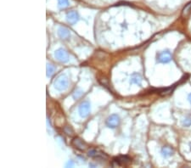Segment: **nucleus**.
I'll return each mask as SVG.
<instances>
[{
  "mask_svg": "<svg viewBox=\"0 0 191 168\" xmlns=\"http://www.w3.org/2000/svg\"><path fill=\"white\" fill-rule=\"evenodd\" d=\"M54 86L58 91H65L68 88L69 80L66 75H60L55 79L54 82Z\"/></svg>",
  "mask_w": 191,
  "mask_h": 168,
  "instance_id": "1",
  "label": "nucleus"
},
{
  "mask_svg": "<svg viewBox=\"0 0 191 168\" xmlns=\"http://www.w3.org/2000/svg\"><path fill=\"white\" fill-rule=\"evenodd\" d=\"M54 57L58 61L61 63H66L69 60V55L68 53L63 49V48H59L54 52Z\"/></svg>",
  "mask_w": 191,
  "mask_h": 168,
  "instance_id": "2",
  "label": "nucleus"
},
{
  "mask_svg": "<svg viewBox=\"0 0 191 168\" xmlns=\"http://www.w3.org/2000/svg\"><path fill=\"white\" fill-rule=\"evenodd\" d=\"M78 111L81 117L82 118L87 117L89 115V113H90V103L88 101H83L79 105Z\"/></svg>",
  "mask_w": 191,
  "mask_h": 168,
  "instance_id": "3",
  "label": "nucleus"
},
{
  "mask_svg": "<svg viewBox=\"0 0 191 168\" xmlns=\"http://www.w3.org/2000/svg\"><path fill=\"white\" fill-rule=\"evenodd\" d=\"M120 123V118L117 115H111L107 118L106 120V126L110 128H116L118 127Z\"/></svg>",
  "mask_w": 191,
  "mask_h": 168,
  "instance_id": "4",
  "label": "nucleus"
},
{
  "mask_svg": "<svg viewBox=\"0 0 191 168\" xmlns=\"http://www.w3.org/2000/svg\"><path fill=\"white\" fill-rule=\"evenodd\" d=\"M172 60V54L168 50H165L157 54V60L161 63H167Z\"/></svg>",
  "mask_w": 191,
  "mask_h": 168,
  "instance_id": "5",
  "label": "nucleus"
},
{
  "mask_svg": "<svg viewBox=\"0 0 191 168\" xmlns=\"http://www.w3.org/2000/svg\"><path fill=\"white\" fill-rule=\"evenodd\" d=\"M66 20L68 21V23L74 25L79 20V14L76 11L72 10L66 14Z\"/></svg>",
  "mask_w": 191,
  "mask_h": 168,
  "instance_id": "6",
  "label": "nucleus"
},
{
  "mask_svg": "<svg viewBox=\"0 0 191 168\" xmlns=\"http://www.w3.org/2000/svg\"><path fill=\"white\" fill-rule=\"evenodd\" d=\"M130 158H128V156H119L116 158L113 159L112 161V166H122V165H125L128 163L130 161Z\"/></svg>",
  "mask_w": 191,
  "mask_h": 168,
  "instance_id": "7",
  "label": "nucleus"
},
{
  "mask_svg": "<svg viewBox=\"0 0 191 168\" xmlns=\"http://www.w3.org/2000/svg\"><path fill=\"white\" fill-rule=\"evenodd\" d=\"M72 145L75 147L76 149H79V150H84L86 149V144L85 143L82 141V139L78 138V137H75L73 140H72Z\"/></svg>",
  "mask_w": 191,
  "mask_h": 168,
  "instance_id": "8",
  "label": "nucleus"
},
{
  "mask_svg": "<svg viewBox=\"0 0 191 168\" xmlns=\"http://www.w3.org/2000/svg\"><path fill=\"white\" fill-rule=\"evenodd\" d=\"M58 35L60 38L62 39H67L70 36V31L66 27L60 26L58 29Z\"/></svg>",
  "mask_w": 191,
  "mask_h": 168,
  "instance_id": "9",
  "label": "nucleus"
},
{
  "mask_svg": "<svg viewBox=\"0 0 191 168\" xmlns=\"http://www.w3.org/2000/svg\"><path fill=\"white\" fill-rule=\"evenodd\" d=\"M141 82H142V77H141V76L139 74H138V73H134V74H132L131 76V78H130L131 83H134V84L139 85L140 86Z\"/></svg>",
  "mask_w": 191,
  "mask_h": 168,
  "instance_id": "10",
  "label": "nucleus"
},
{
  "mask_svg": "<svg viewBox=\"0 0 191 168\" xmlns=\"http://www.w3.org/2000/svg\"><path fill=\"white\" fill-rule=\"evenodd\" d=\"M88 155L89 157H92V158H103L104 156H106V155H104V154L103 153H98L96 149H91V150H89L88 152Z\"/></svg>",
  "mask_w": 191,
  "mask_h": 168,
  "instance_id": "11",
  "label": "nucleus"
},
{
  "mask_svg": "<svg viewBox=\"0 0 191 168\" xmlns=\"http://www.w3.org/2000/svg\"><path fill=\"white\" fill-rule=\"evenodd\" d=\"M161 154L164 157L171 156V155H173V149L171 147H168V146H165V147H163L161 149Z\"/></svg>",
  "mask_w": 191,
  "mask_h": 168,
  "instance_id": "12",
  "label": "nucleus"
},
{
  "mask_svg": "<svg viewBox=\"0 0 191 168\" xmlns=\"http://www.w3.org/2000/svg\"><path fill=\"white\" fill-rule=\"evenodd\" d=\"M69 6V1L68 0H58V7L60 10H65Z\"/></svg>",
  "mask_w": 191,
  "mask_h": 168,
  "instance_id": "13",
  "label": "nucleus"
},
{
  "mask_svg": "<svg viewBox=\"0 0 191 168\" xmlns=\"http://www.w3.org/2000/svg\"><path fill=\"white\" fill-rule=\"evenodd\" d=\"M55 71V67L53 65L50 64H47V76H52Z\"/></svg>",
  "mask_w": 191,
  "mask_h": 168,
  "instance_id": "14",
  "label": "nucleus"
},
{
  "mask_svg": "<svg viewBox=\"0 0 191 168\" xmlns=\"http://www.w3.org/2000/svg\"><path fill=\"white\" fill-rule=\"evenodd\" d=\"M182 125L185 127H189L191 126V116H187L185 117L182 121Z\"/></svg>",
  "mask_w": 191,
  "mask_h": 168,
  "instance_id": "15",
  "label": "nucleus"
},
{
  "mask_svg": "<svg viewBox=\"0 0 191 168\" xmlns=\"http://www.w3.org/2000/svg\"><path fill=\"white\" fill-rule=\"evenodd\" d=\"M191 11V2L189 3L185 7H184V9L183 10V16H186V15H188Z\"/></svg>",
  "mask_w": 191,
  "mask_h": 168,
  "instance_id": "16",
  "label": "nucleus"
},
{
  "mask_svg": "<svg viewBox=\"0 0 191 168\" xmlns=\"http://www.w3.org/2000/svg\"><path fill=\"white\" fill-rule=\"evenodd\" d=\"M82 93H83V92L79 89V90H76V91L74 92L73 94H72V96H73V98L75 99H79V98L82 95Z\"/></svg>",
  "mask_w": 191,
  "mask_h": 168,
  "instance_id": "17",
  "label": "nucleus"
},
{
  "mask_svg": "<svg viewBox=\"0 0 191 168\" xmlns=\"http://www.w3.org/2000/svg\"><path fill=\"white\" fill-rule=\"evenodd\" d=\"M73 166H74V163L72 162V160L68 161V163H67V164L66 165V167H69V166H70V167H72Z\"/></svg>",
  "mask_w": 191,
  "mask_h": 168,
  "instance_id": "18",
  "label": "nucleus"
},
{
  "mask_svg": "<svg viewBox=\"0 0 191 168\" xmlns=\"http://www.w3.org/2000/svg\"><path fill=\"white\" fill-rule=\"evenodd\" d=\"M188 99H189V103L191 104V93L189 95V97H188Z\"/></svg>",
  "mask_w": 191,
  "mask_h": 168,
  "instance_id": "19",
  "label": "nucleus"
},
{
  "mask_svg": "<svg viewBox=\"0 0 191 168\" xmlns=\"http://www.w3.org/2000/svg\"><path fill=\"white\" fill-rule=\"evenodd\" d=\"M189 147H190V149H191V143H189Z\"/></svg>",
  "mask_w": 191,
  "mask_h": 168,
  "instance_id": "20",
  "label": "nucleus"
}]
</instances>
